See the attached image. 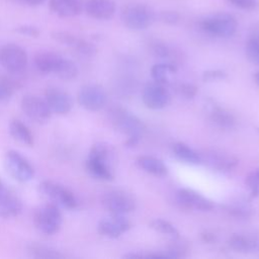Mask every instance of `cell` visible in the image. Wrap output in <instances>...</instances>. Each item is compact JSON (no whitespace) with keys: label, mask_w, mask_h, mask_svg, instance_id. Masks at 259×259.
Returning a JSON list of instances; mask_svg holds the SVG:
<instances>
[{"label":"cell","mask_w":259,"mask_h":259,"mask_svg":"<svg viewBox=\"0 0 259 259\" xmlns=\"http://www.w3.org/2000/svg\"><path fill=\"white\" fill-rule=\"evenodd\" d=\"M142 257H145V254L138 253V252H128V253H126V254L123 255V258H130V259H133V258H142Z\"/></svg>","instance_id":"7bdbcfd3"},{"label":"cell","mask_w":259,"mask_h":259,"mask_svg":"<svg viewBox=\"0 0 259 259\" xmlns=\"http://www.w3.org/2000/svg\"><path fill=\"white\" fill-rule=\"evenodd\" d=\"M39 193L58 206L74 209L79 205L75 193L65 185L52 180H45L38 185Z\"/></svg>","instance_id":"8992f818"},{"label":"cell","mask_w":259,"mask_h":259,"mask_svg":"<svg viewBox=\"0 0 259 259\" xmlns=\"http://www.w3.org/2000/svg\"><path fill=\"white\" fill-rule=\"evenodd\" d=\"M176 201L185 209H194L200 211H209L214 206L211 200L188 188H181L177 190Z\"/></svg>","instance_id":"e0dca14e"},{"label":"cell","mask_w":259,"mask_h":259,"mask_svg":"<svg viewBox=\"0 0 259 259\" xmlns=\"http://www.w3.org/2000/svg\"><path fill=\"white\" fill-rule=\"evenodd\" d=\"M84 9L92 18L107 20L115 13V3L112 0H88Z\"/></svg>","instance_id":"44dd1931"},{"label":"cell","mask_w":259,"mask_h":259,"mask_svg":"<svg viewBox=\"0 0 259 259\" xmlns=\"http://www.w3.org/2000/svg\"><path fill=\"white\" fill-rule=\"evenodd\" d=\"M200 156L201 163L204 162L208 167L220 172H229L236 168L239 163L235 156L218 150H207Z\"/></svg>","instance_id":"ac0fdd59"},{"label":"cell","mask_w":259,"mask_h":259,"mask_svg":"<svg viewBox=\"0 0 259 259\" xmlns=\"http://www.w3.org/2000/svg\"><path fill=\"white\" fill-rule=\"evenodd\" d=\"M197 87L192 83H180L176 86V92L184 99H193L197 94Z\"/></svg>","instance_id":"d590c367"},{"label":"cell","mask_w":259,"mask_h":259,"mask_svg":"<svg viewBox=\"0 0 259 259\" xmlns=\"http://www.w3.org/2000/svg\"><path fill=\"white\" fill-rule=\"evenodd\" d=\"M172 151L174 156L182 162L192 165H198L201 163L200 154H198L196 151H194L192 148L184 143L179 142L174 144L172 147Z\"/></svg>","instance_id":"f1b7e54d"},{"label":"cell","mask_w":259,"mask_h":259,"mask_svg":"<svg viewBox=\"0 0 259 259\" xmlns=\"http://www.w3.org/2000/svg\"><path fill=\"white\" fill-rule=\"evenodd\" d=\"M136 164L139 168L150 173L152 175L162 177L168 173L167 166L158 158L152 156H140L136 160Z\"/></svg>","instance_id":"484cf974"},{"label":"cell","mask_w":259,"mask_h":259,"mask_svg":"<svg viewBox=\"0 0 259 259\" xmlns=\"http://www.w3.org/2000/svg\"><path fill=\"white\" fill-rule=\"evenodd\" d=\"M141 140V137L139 136H132V137H127L126 141L124 142V147L125 148H128V149H132V148H135L139 142Z\"/></svg>","instance_id":"b9f144b4"},{"label":"cell","mask_w":259,"mask_h":259,"mask_svg":"<svg viewBox=\"0 0 259 259\" xmlns=\"http://www.w3.org/2000/svg\"><path fill=\"white\" fill-rule=\"evenodd\" d=\"M208 116L211 122L222 130H233L237 125V119L234 114L213 102L209 107Z\"/></svg>","instance_id":"7402d4cb"},{"label":"cell","mask_w":259,"mask_h":259,"mask_svg":"<svg viewBox=\"0 0 259 259\" xmlns=\"http://www.w3.org/2000/svg\"><path fill=\"white\" fill-rule=\"evenodd\" d=\"M23 1L24 3L28 4V5H31V6H37V5H40L41 3L45 2V0H21Z\"/></svg>","instance_id":"ee69618b"},{"label":"cell","mask_w":259,"mask_h":259,"mask_svg":"<svg viewBox=\"0 0 259 259\" xmlns=\"http://www.w3.org/2000/svg\"><path fill=\"white\" fill-rule=\"evenodd\" d=\"M21 210L22 202L19 197L5 187L0 188V218L12 219L17 217Z\"/></svg>","instance_id":"ffe728a7"},{"label":"cell","mask_w":259,"mask_h":259,"mask_svg":"<svg viewBox=\"0 0 259 259\" xmlns=\"http://www.w3.org/2000/svg\"><path fill=\"white\" fill-rule=\"evenodd\" d=\"M20 107L23 113L36 123H46L52 115V111L45 100L34 94H26L20 101Z\"/></svg>","instance_id":"8fae6325"},{"label":"cell","mask_w":259,"mask_h":259,"mask_svg":"<svg viewBox=\"0 0 259 259\" xmlns=\"http://www.w3.org/2000/svg\"><path fill=\"white\" fill-rule=\"evenodd\" d=\"M246 184L254 197H259V168L251 171L246 177Z\"/></svg>","instance_id":"e575fe53"},{"label":"cell","mask_w":259,"mask_h":259,"mask_svg":"<svg viewBox=\"0 0 259 259\" xmlns=\"http://www.w3.org/2000/svg\"><path fill=\"white\" fill-rule=\"evenodd\" d=\"M254 81H255V83L259 86V71L254 74Z\"/></svg>","instance_id":"f6af8a7d"},{"label":"cell","mask_w":259,"mask_h":259,"mask_svg":"<svg viewBox=\"0 0 259 259\" xmlns=\"http://www.w3.org/2000/svg\"><path fill=\"white\" fill-rule=\"evenodd\" d=\"M102 206L110 214H126L136 208V200L122 189H111L103 193Z\"/></svg>","instance_id":"30bf717a"},{"label":"cell","mask_w":259,"mask_h":259,"mask_svg":"<svg viewBox=\"0 0 259 259\" xmlns=\"http://www.w3.org/2000/svg\"><path fill=\"white\" fill-rule=\"evenodd\" d=\"M228 245L236 252L252 253L259 248V238L250 232L236 233L229 238Z\"/></svg>","instance_id":"d6986e66"},{"label":"cell","mask_w":259,"mask_h":259,"mask_svg":"<svg viewBox=\"0 0 259 259\" xmlns=\"http://www.w3.org/2000/svg\"><path fill=\"white\" fill-rule=\"evenodd\" d=\"M131 227L132 224L125 214H110V217L104 218L98 222L97 231L106 238L116 239L119 238L121 234L128 231Z\"/></svg>","instance_id":"9a60e30c"},{"label":"cell","mask_w":259,"mask_h":259,"mask_svg":"<svg viewBox=\"0 0 259 259\" xmlns=\"http://www.w3.org/2000/svg\"><path fill=\"white\" fill-rule=\"evenodd\" d=\"M167 255V258H181L185 257L189 252L188 242L181 240L180 236L177 238H171L168 246L163 250Z\"/></svg>","instance_id":"f546056e"},{"label":"cell","mask_w":259,"mask_h":259,"mask_svg":"<svg viewBox=\"0 0 259 259\" xmlns=\"http://www.w3.org/2000/svg\"><path fill=\"white\" fill-rule=\"evenodd\" d=\"M177 73V66L174 63H159L152 67L151 75L155 82L168 86L173 82V77Z\"/></svg>","instance_id":"d4e9b609"},{"label":"cell","mask_w":259,"mask_h":259,"mask_svg":"<svg viewBox=\"0 0 259 259\" xmlns=\"http://www.w3.org/2000/svg\"><path fill=\"white\" fill-rule=\"evenodd\" d=\"M33 64L39 73L54 74L65 81L73 80L78 76L76 64L55 52H37L33 57Z\"/></svg>","instance_id":"7a4b0ae2"},{"label":"cell","mask_w":259,"mask_h":259,"mask_svg":"<svg viewBox=\"0 0 259 259\" xmlns=\"http://www.w3.org/2000/svg\"><path fill=\"white\" fill-rule=\"evenodd\" d=\"M156 13L147 4L128 3L124 5L120 12V19L124 26L132 30H143L148 28L155 20Z\"/></svg>","instance_id":"3957f363"},{"label":"cell","mask_w":259,"mask_h":259,"mask_svg":"<svg viewBox=\"0 0 259 259\" xmlns=\"http://www.w3.org/2000/svg\"><path fill=\"white\" fill-rule=\"evenodd\" d=\"M149 49L152 55L157 58L170 59L173 56V49L159 39H152L149 42Z\"/></svg>","instance_id":"1f68e13d"},{"label":"cell","mask_w":259,"mask_h":259,"mask_svg":"<svg viewBox=\"0 0 259 259\" xmlns=\"http://www.w3.org/2000/svg\"><path fill=\"white\" fill-rule=\"evenodd\" d=\"M15 31L23 34V35H27L30 37H37L40 33L39 29L36 26L33 25H29V24H25V25H20L18 27L15 28Z\"/></svg>","instance_id":"ab89813d"},{"label":"cell","mask_w":259,"mask_h":259,"mask_svg":"<svg viewBox=\"0 0 259 259\" xmlns=\"http://www.w3.org/2000/svg\"><path fill=\"white\" fill-rule=\"evenodd\" d=\"M63 223L62 213L57 204L53 202L38 206L33 213L35 228L45 235H54L59 232Z\"/></svg>","instance_id":"52a82bcc"},{"label":"cell","mask_w":259,"mask_h":259,"mask_svg":"<svg viewBox=\"0 0 259 259\" xmlns=\"http://www.w3.org/2000/svg\"><path fill=\"white\" fill-rule=\"evenodd\" d=\"M114 162L115 151L112 145L106 142H97L89 151L85 168L93 178L102 181H111L114 178Z\"/></svg>","instance_id":"6da1fadb"},{"label":"cell","mask_w":259,"mask_h":259,"mask_svg":"<svg viewBox=\"0 0 259 259\" xmlns=\"http://www.w3.org/2000/svg\"><path fill=\"white\" fill-rule=\"evenodd\" d=\"M27 254L36 259H63L66 255L52 246L40 243H30L26 247Z\"/></svg>","instance_id":"4316f807"},{"label":"cell","mask_w":259,"mask_h":259,"mask_svg":"<svg viewBox=\"0 0 259 259\" xmlns=\"http://www.w3.org/2000/svg\"><path fill=\"white\" fill-rule=\"evenodd\" d=\"M247 59L254 65L259 66V39L248 37L245 46Z\"/></svg>","instance_id":"836d02e7"},{"label":"cell","mask_w":259,"mask_h":259,"mask_svg":"<svg viewBox=\"0 0 259 259\" xmlns=\"http://www.w3.org/2000/svg\"><path fill=\"white\" fill-rule=\"evenodd\" d=\"M224 208L231 217L239 220H248L254 214V208L250 201L242 197L231 200L224 205Z\"/></svg>","instance_id":"cb8c5ba5"},{"label":"cell","mask_w":259,"mask_h":259,"mask_svg":"<svg viewBox=\"0 0 259 259\" xmlns=\"http://www.w3.org/2000/svg\"><path fill=\"white\" fill-rule=\"evenodd\" d=\"M4 166L8 174L18 182H28L34 176V170L28 160L15 150H9L4 156Z\"/></svg>","instance_id":"9c48e42d"},{"label":"cell","mask_w":259,"mask_h":259,"mask_svg":"<svg viewBox=\"0 0 259 259\" xmlns=\"http://www.w3.org/2000/svg\"><path fill=\"white\" fill-rule=\"evenodd\" d=\"M228 2L242 10H255L259 7V0H228Z\"/></svg>","instance_id":"74e56055"},{"label":"cell","mask_w":259,"mask_h":259,"mask_svg":"<svg viewBox=\"0 0 259 259\" xmlns=\"http://www.w3.org/2000/svg\"><path fill=\"white\" fill-rule=\"evenodd\" d=\"M78 102L86 110L98 111L105 106L107 94L98 84H86L78 92Z\"/></svg>","instance_id":"7c38bea8"},{"label":"cell","mask_w":259,"mask_h":259,"mask_svg":"<svg viewBox=\"0 0 259 259\" xmlns=\"http://www.w3.org/2000/svg\"><path fill=\"white\" fill-rule=\"evenodd\" d=\"M108 120L111 125L119 133L127 137L139 136L142 137L145 125L142 120L127 109L114 105L107 111Z\"/></svg>","instance_id":"5b68a950"},{"label":"cell","mask_w":259,"mask_h":259,"mask_svg":"<svg viewBox=\"0 0 259 259\" xmlns=\"http://www.w3.org/2000/svg\"><path fill=\"white\" fill-rule=\"evenodd\" d=\"M51 11L61 17H73L82 11L80 0H49Z\"/></svg>","instance_id":"603a6c76"},{"label":"cell","mask_w":259,"mask_h":259,"mask_svg":"<svg viewBox=\"0 0 259 259\" xmlns=\"http://www.w3.org/2000/svg\"><path fill=\"white\" fill-rule=\"evenodd\" d=\"M199 26L201 30L211 36L228 38L236 33L238 21L230 13L218 12L203 17L199 21Z\"/></svg>","instance_id":"277c9868"},{"label":"cell","mask_w":259,"mask_h":259,"mask_svg":"<svg viewBox=\"0 0 259 259\" xmlns=\"http://www.w3.org/2000/svg\"><path fill=\"white\" fill-rule=\"evenodd\" d=\"M226 78H227V73L222 70H208L202 73V80L204 82L224 80Z\"/></svg>","instance_id":"f35d334b"},{"label":"cell","mask_w":259,"mask_h":259,"mask_svg":"<svg viewBox=\"0 0 259 259\" xmlns=\"http://www.w3.org/2000/svg\"><path fill=\"white\" fill-rule=\"evenodd\" d=\"M52 37L59 44L72 48L77 53L85 57H93L97 52L96 47L92 42L81 38L69 31H54L52 32Z\"/></svg>","instance_id":"2e32d148"},{"label":"cell","mask_w":259,"mask_h":259,"mask_svg":"<svg viewBox=\"0 0 259 259\" xmlns=\"http://www.w3.org/2000/svg\"><path fill=\"white\" fill-rule=\"evenodd\" d=\"M200 238L201 240L204 242V243H207V244H211V243H214L217 241V236L215 234L209 232V231H204L200 234Z\"/></svg>","instance_id":"60d3db41"},{"label":"cell","mask_w":259,"mask_h":259,"mask_svg":"<svg viewBox=\"0 0 259 259\" xmlns=\"http://www.w3.org/2000/svg\"><path fill=\"white\" fill-rule=\"evenodd\" d=\"M18 87L17 81L9 77H0V101L10 98Z\"/></svg>","instance_id":"d6a6232c"},{"label":"cell","mask_w":259,"mask_h":259,"mask_svg":"<svg viewBox=\"0 0 259 259\" xmlns=\"http://www.w3.org/2000/svg\"><path fill=\"white\" fill-rule=\"evenodd\" d=\"M45 100L52 112L57 114H67L73 107L72 96L62 88L49 86L45 91Z\"/></svg>","instance_id":"5bb4252c"},{"label":"cell","mask_w":259,"mask_h":259,"mask_svg":"<svg viewBox=\"0 0 259 259\" xmlns=\"http://www.w3.org/2000/svg\"><path fill=\"white\" fill-rule=\"evenodd\" d=\"M2 187H4V185H3V183H2V181L0 179V188H2Z\"/></svg>","instance_id":"bcb514c9"},{"label":"cell","mask_w":259,"mask_h":259,"mask_svg":"<svg viewBox=\"0 0 259 259\" xmlns=\"http://www.w3.org/2000/svg\"><path fill=\"white\" fill-rule=\"evenodd\" d=\"M158 18L160 19L161 22L166 23V24H170V25H174L177 24L180 20V15L177 11H173V10H163L161 12H159L158 14Z\"/></svg>","instance_id":"8d00e7d4"},{"label":"cell","mask_w":259,"mask_h":259,"mask_svg":"<svg viewBox=\"0 0 259 259\" xmlns=\"http://www.w3.org/2000/svg\"><path fill=\"white\" fill-rule=\"evenodd\" d=\"M150 228L155 230L156 232H159L161 234L167 235L171 238H177L179 237V231L176 229L174 225H172L170 222L163 220V219H154L149 224Z\"/></svg>","instance_id":"4dcf8cb0"},{"label":"cell","mask_w":259,"mask_h":259,"mask_svg":"<svg viewBox=\"0 0 259 259\" xmlns=\"http://www.w3.org/2000/svg\"><path fill=\"white\" fill-rule=\"evenodd\" d=\"M28 58L25 50L16 44L0 46V66L10 74H19L27 66Z\"/></svg>","instance_id":"ba28073f"},{"label":"cell","mask_w":259,"mask_h":259,"mask_svg":"<svg viewBox=\"0 0 259 259\" xmlns=\"http://www.w3.org/2000/svg\"><path fill=\"white\" fill-rule=\"evenodd\" d=\"M9 133L13 139L26 146L33 145V135L28 126L19 119H12L9 123Z\"/></svg>","instance_id":"83f0119b"},{"label":"cell","mask_w":259,"mask_h":259,"mask_svg":"<svg viewBox=\"0 0 259 259\" xmlns=\"http://www.w3.org/2000/svg\"><path fill=\"white\" fill-rule=\"evenodd\" d=\"M142 100L148 108L158 110L168 105L170 93L165 85L153 81L147 83L143 88Z\"/></svg>","instance_id":"4fadbf2b"}]
</instances>
